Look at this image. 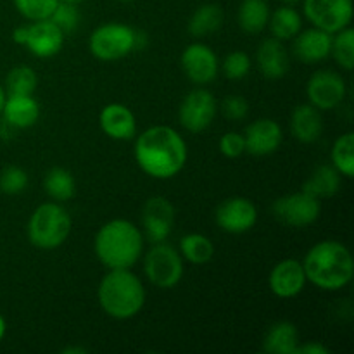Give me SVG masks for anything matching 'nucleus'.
<instances>
[{
    "label": "nucleus",
    "instance_id": "nucleus-1",
    "mask_svg": "<svg viewBox=\"0 0 354 354\" xmlns=\"http://www.w3.org/2000/svg\"><path fill=\"white\" fill-rule=\"evenodd\" d=\"M133 154L145 175L156 180H169L182 171L189 151L183 137L175 128L156 124L138 135Z\"/></svg>",
    "mask_w": 354,
    "mask_h": 354
},
{
    "label": "nucleus",
    "instance_id": "nucleus-2",
    "mask_svg": "<svg viewBox=\"0 0 354 354\" xmlns=\"http://www.w3.org/2000/svg\"><path fill=\"white\" fill-rule=\"evenodd\" d=\"M308 282L322 290L344 289L354 277L351 251L339 241H322L306 252L303 261Z\"/></svg>",
    "mask_w": 354,
    "mask_h": 354
},
{
    "label": "nucleus",
    "instance_id": "nucleus-3",
    "mask_svg": "<svg viewBox=\"0 0 354 354\" xmlns=\"http://www.w3.org/2000/svg\"><path fill=\"white\" fill-rule=\"evenodd\" d=\"M95 256L106 268H131L144 252V234L128 220H111L99 228Z\"/></svg>",
    "mask_w": 354,
    "mask_h": 354
},
{
    "label": "nucleus",
    "instance_id": "nucleus-4",
    "mask_svg": "<svg viewBox=\"0 0 354 354\" xmlns=\"http://www.w3.org/2000/svg\"><path fill=\"white\" fill-rule=\"evenodd\" d=\"M97 299L107 317L130 320L144 308L145 287L130 268L109 270L100 280Z\"/></svg>",
    "mask_w": 354,
    "mask_h": 354
},
{
    "label": "nucleus",
    "instance_id": "nucleus-5",
    "mask_svg": "<svg viewBox=\"0 0 354 354\" xmlns=\"http://www.w3.org/2000/svg\"><path fill=\"white\" fill-rule=\"evenodd\" d=\"M71 234V216L59 203H44L28 221V239L44 251L61 248Z\"/></svg>",
    "mask_w": 354,
    "mask_h": 354
},
{
    "label": "nucleus",
    "instance_id": "nucleus-6",
    "mask_svg": "<svg viewBox=\"0 0 354 354\" xmlns=\"http://www.w3.org/2000/svg\"><path fill=\"white\" fill-rule=\"evenodd\" d=\"M144 35L123 23H106L90 35L88 48L99 61H118L142 47Z\"/></svg>",
    "mask_w": 354,
    "mask_h": 354
},
{
    "label": "nucleus",
    "instance_id": "nucleus-7",
    "mask_svg": "<svg viewBox=\"0 0 354 354\" xmlns=\"http://www.w3.org/2000/svg\"><path fill=\"white\" fill-rule=\"evenodd\" d=\"M144 272L149 282L158 289H173L183 277V261L180 252L165 242L152 244L144 261Z\"/></svg>",
    "mask_w": 354,
    "mask_h": 354
},
{
    "label": "nucleus",
    "instance_id": "nucleus-8",
    "mask_svg": "<svg viewBox=\"0 0 354 354\" xmlns=\"http://www.w3.org/2000/svg\"><path fill=\"white\" fill-rule=\"evenodd\" d=\"M12 40L17 45H24L35 57L48 59L61 52L64 33L50 19H40L17 26L12 33Z\"/></svg>",
    "mask_w": 354,
    "mask_h": 354
},
{
    "label": "nucleus",
    "instance_id": "nucleus-9",
    "mask_svg": "<svg viewBox=\"0 0 354 354\" xmlns=\"http://www.w3.org/2000/svg\"><path fill=\"white\" fill-rule=\"evenodd\" d=\"M303 10L315 28L334 35L351 24L353 0H303Z\"/></svg>",
    "mask_w": 354,
    "mask_h": 354
},
{
    "label": "nucleus",
    "instance_id": "nucleus-10",
    "mask_svg": "<svg viewBox=\"0 0 354 354\" xmlns=\"http://www.w3.org/2000/svg\"><path fill=\"white\" fill-rule=\"evenodd\" d=\"M272 211L280 223L303 228L308 227V225H313L318 220L322 207L320 199L301 190V192L277 199L273 203Z\"/></svg>",
    "mask_w": 354,
    "mask_h": 354
},
{
    "label": "nucleus",
    "instance_id": "nucleus-11",
    "mask_svg": "<svg viewBox=\"0 0 354 354\" xmlns=\"http://www.w3.org/2000/svg\"><path fill=\"white\" fill-rule=\"evenodd\" d=\"M218 104L211 92L203 88L187 93L178 109L180 124L190 133H201L213 123Z\"/></svg>",
    "mask_w": 354,
    "mask_h": 354
},
{
    "label": "nucleus",
    "instance_id": "nucleus-12",
    "mask_svg": "<svg viewBox=\"0 0 354 354\" xmlns=\"http://www.w3.org/2000/svg\"><path fill=\"white\" fill-rule=\"evenodd\" d=\"M348 93L344 78L330 69L317 71L306 85V95L311 106L320 111H330L341 106Z\"/></svg>",
    "mask_w": 354,
    "mask_h": 354
},
{
    "label": "nucleus",
    "instance_id": "nucleus-13",
    "mask_svg": "<svg viewBox=\"0 0 354 354\" xmlns=\"http://www.w3.org/2000/svg\"><path fill=\"white\" fill-rule=\"evenodd\" d=\"M216 225L227 234H245L258 221V207L245 197H230L216 207Z\"/></svg>",
    "mask_w": 354,
    "mask_h": 354
},
{
    "label": "nucleus",
    "instance_id": "nucleus-14",
    "mask_svg": "<svg viewBox=\"0 0 354 354\" xmlns=\"http://www.w3.org/2000/svg\"><path fill=\"white\" fill-rule=\"evenodd\" d=\"M180 62H182V69L187 78L197 85L211 83L220 71L216 52L206 44H190L183 50Z\"/></svg>",
    "mask_w": 354,
    "mask_h": 354
},
{
    "label": "nucleus",
    "instance_id": "nucleus-15",
    "mask_svg": "<svg viewBox=\"0 0 354 354\" xmlns=\"http://www.w3.org/2000/svg\"><path fill=\"white\" fill-rule=\"evenodd\" d=\"M175 206L166 197H152L142 209L144 237L151 244L165 242L169 237L175 225Z\"/></svg>",
    "mask_w": 354,
    "mask_h": 354
},
{
    "label": "nucleus",
    "instance_id": "nucleus-16",
    "mask_svg": "<svg viewBox=\"0 0 354 354\" xmlns=\"http://www.w3.org/2000/svg\"><path fill=\"white\" fill-rule=\"evenodd\" d=\"M306 273H304L303 263L294 258H287L280 261L272 270L268 279V286L277 297L282 299H292L299 296L306 287Z\"/></svg>",
    "mask_w": 354,
    "mask_h": 354
},
{
    "label": "nucleus",
    "instance_id": "nucleus-17",
    "mask_svg": "<svg viewBox=\"0 0 354 354\" xmlns=\"http://www.w3.org/2000/svg\"><path fill=\"white\" fill-rule=\"evenodd\" d=\"M245 152L252 156H270L282 145L283 131L275 120L261 118L245 128Z\"/></svg>",
    "mask_w": 354,
    "mask_h": 354
},
{
    "label": "nucleus",
    "instance_id": "nucleus-18",
    "mask_svg": "<svg viewBox=\"0 0 354 354\" xmlns=\"http://www.w3.org/2000/svg\"><path fill=\"white\" fill-rule=\"evenodd\" d=\"M100 130L113 140H131L137 133L133 111L124 104H107L99 116Z\"/></svg>",
    "mask_w": 354,
    "mask_h": 354
},
{
    "label": "nucleus",
    "instance_id": "nucleus-19",
    "mask_svg": "<svg viewBox=\"0 0 354 354\" xmlns=\"http://www.w3.org/2000/svg\"><path fill=\"white\" fill-rule=\"evenodd\" d=\"M332 35L320 28H310L306 31H299L294 37L292 52L304 64L322 62L330 55Z\"/></svg>",
    "mask_w": 354,
    "mask_h": 354
},
{
    "label": "nucleus",
    "instance_id": "nucleus-20",
    "mask_svg": "<svg viewBox=\"0 0 354 354\" xmlns=\"http://www.w3.org/2000/svg\"><path fill=\"white\" fill-rule=\"evenodd\" d=\"M256 61L261 75L268 80H280L289 73L290 59L282 40L270 37L259 44Z\"/></svg>",
    "mask_w": 354,
    "mask_h": 354
},
{
    "label": "nucleus",
    "instance_id": "nucleus-21",
    "mask_svg": "<svg viewBox=\"0 0 354 354\" xmlns=\"http://www.w3.org/2000/svg\"><path fill=\"white\" fill-rule=\"evenodd\" d=\"M0 116L10 128L24 130L33 127L40 118V104L33 95H7Z\"/></svg>",
    "mask_w": 354,
    "mask_h": 354
},
{
    "label": "nucleus",
    "instance_id": "nucleus-22",
    "mask_svg": "<svg viewBox=\"0 0 354 354\" xmlns=\"http://www.w3.org/2000/svg\"><path fill=\"white\" fill-rule=\"evenodd\" d=\"M324 131V120L320 109L311 104H301L292 111L290 116V133L294 138L303 144H313L322 137Z\"/></svg>",
    "mask_w": 354,
    "mask_h": 354
},
{
    "label": "nucleus",
    "instance_id": "nucleus-23",
    "mask_svg": "<svg viewBox=\"0 0 354 354\" xmlns=\"http://www.w3.org/2000/svg\"><path fill=\"white\" fill-rule=\"evenodd\" d=\"M299 332L290 322H277L268 328L263 349L270 354H296L299 348Z\"/></svg>",
    "mask_w": 354,
    "mask_h": 354
},
{
    "label": "nucleus",
    "instance_id": "nucleus-24",
    "mask_svg": "<svg viewBox=\"0 0 354 354\" xmlns=\"http://www.w3.org/2000/svg\"><path fill=\"white\" fill-rule=\"evenodd\" d=\"M270 6L266 0H242L239 6L237 21L245 33H261L270 21Z\"/></svg>",
    "mask_w": 354,
    "mask_h": 354
},
{
    "label": "nucleus",
    "instance_id": "nucleus-25",
    "mask_svg": "<svg viewBox=\"0 0 354 354\" xmlns=\"http://www.w3.org/2000/svg\"><path fill=\"white\" fill-rule=\"evenodd\" d=\"M268 28L273 37L279 40H292L303 30V17L296 7L282 6L270 14Z\"/></svg>",
    "mask_w": 354,
    "mask_h": 354
},
{
    "label": "nucleus",
    "instance_id": "nucleus-26",
    "mask_svg": "<svg viewBox=\"0 0 354 354\" xmlns=\"http://www.w3.org/2000/svg\"><path fill=\"white\" fill-rule=\"evenodd\" d=\"M341 173L334 168V166H318L313 171V175L308 178L304 183V192L311 194L317 199H325V197H332L339 192L341 189Z\"/></svg>",
    "mask_w": 354,
    "mask_h": 354
},
{
    "label": "nucleus",
    "instance_id": "nucleus-27",
    "mask_svg": "<svg viewBox=\"0 0 354 354\" xmlns=\"http://www.w3.org/2000/svg\"><path fill=\"white\" fill-rule=\"evenodd\" d=\"M223 24V10L218 3H203L197 7L189 21V33L201 38L218 31Z\"/></svg>",
    "mask_w": 354,
    "mask_h": 354
},
{
    "label": "nucleus",
    "instance_id": "nucleus-28",
    "mask_svg": "<svg viewBox=\"0 0 354 354\" xmlns=\"http://www.w3.org/2000/svg\"><path fill=\"white\" fill-rule=\"evenodd\" d=\"M44 189L55 203H66L76 192V180L69 169L52 168L44 178Z\"/></svg>",
    "mask_w": 354,
    "mask_h": 354
},
{
    "label": "nucleus",
    "instance_id": "nucleus-29",
    "mask_svg": "<svg viewBox=\"0 0 354 354\" xmlns=\"http://www.w3.org/2000/svg\"><path fill=\"white\" fill-rule=\"evenodd\" d=\"M180 252L192 265H206L213 259L214 245L203 234H189L180 241Z\"/></svg>",
    "mask_w": 354,
    "mask_h": 354
},
{
    "label": "nucleus",
    "instance_id": "nucleus-30",
    "mask_svg": "<svg viewBox=\"0 0 354 354\" xmlns=\"http://www.w3.org/2000/svg\"><path fill=\"white\" fill-rule=\"evenodd\" d=\"M332 166L346 178L354 176V133L341 135L332 147Z\"/></svg>",
    "mask_w": 354,
    "mask_h": 354
},
{
    "label": "nucleus",
    "instance_id": "nucleus-31",
    "mask_svg": "<svg viewBox=\"0 0 354 354\" xmlns=\"http://www.w3.org/2000/svg\"><path fill=\"white\" fill-rule=\"evenodd\" d=\"M38 85V76L28 66H17L9 71L6 76V88L7 95H33Z\"/></svg>",
    "mask_w": 354,
    "mask_h": 354
},
{
    "label": "nucleus",
    "instance_id": "nucleus-32",
    "mask_svg": "<svg viewBox=\"0 0 354 354\" xmlns=\"http://www.w3.org/2000/svg\"><path fill=\"white\" fill-rule=\"evenodd\" d=\"M330 55H334L335 62L346 71L354 68V30L351 26L332 35Z\"/></svg>",
    "mask_w": 354,
    "mask_h": 354
},
{
    "label": "nucleus",
    "instance_id": "nucleus-33",
    "mask_svg": "<svg viewBox=\"0 0 354 354\" xmlns=\"http://www.w3.org/2000/svg\"><path fill=\"white\" fill-rule=\"evenodd\" d=\"M17 12L28 21L48 19L59 0H12Z\"/></svg>",
    "mask_w": 354,
    "mask_h": 354
},
{
    "label": "nucleus",
    "instance_id": "nucleus-34",
    "mask_svg": "<svg viewBox=\"0 0 354 354\" xmlns=\"http://www.w3.org/2000/svg\"><path fill=\"white\" fill-rule=\"evenodd\" d=\"M28 173L19 166H6L0 171V192L6 196H17L28 189Z\"/></svg>",
    "mask_w": 354,
    "mask_h": 354
},
{
    "label": "nucleus",
    "instance_id": "nucleus-35",
    "mask_svg": "<svg viewBox=\"0 0 354 354\" xmlns=\"http://www.w3.org/2000/svg\"><path fill=\"white\" fill-rule=\"evenodd\" d=\"M48 19L66 35L71 33V31H75L78 28L80 21H82V14H80L78 6H75V3L59 2Z\"/></svg>",
    "mask_w": 354,
    "mask_h": 354
},
{
    "label": "nucleus",
    "instance_id": "nucleus-36",
    "mask_svg": "<svg viewBox=\"0 0 354 354\" xmlns=\"http://www.w3.org/2000/svg\"><path fill=\"white\" fill-rule=\"evenodd\" d=\"M221 69H223V75L228 80L239 82V80H244L251 71V59L242 50L230 52L221 62Z\"/></svg>",
    "mask_w": 354,
    "mask_h": 354
},
{
    "label": "nucleus",
    "instance_id": "nucleus-37",
    "mask_svg": "<svg viewBox=\"0 0 354 354\" xmlns=\"http://www.w3.org/2000/svg\"><path fill=\"white\" fill-rule=\"evenodd\" d=\"M220 152L225 158H241L245 152V140L244 135L239 131H228L220 138Z\"/></svg>",
    "mask_w": 354,
    "mask_h": 354
},
{
    "label": "nucleus",
    "instance_id": "nucleus-38",
    "mask_svg": "<svg viewBox=\"0 0 354 354\" xmlns=\"http://www.w3.org/2000/svg\"><path fill=\"white\" fill-rule=\"evenodd\" d=\"M221 111H223L227 120L241 121L249 114V104L244 97L230 95L223 100V104H221Z\"/></svg>",
    "mask_w": 354,
    "mask_h": 354
},
{
    "label": "nucleus",
    "instance_id": "nucleus-39",
    "mask_svg": "<svg viewBox=\"0 0 354 354\" xmlns=\"http://www.w3.org/2000/svg\"><path fill=\"white\" fill-rule=\"evenodd\" d=\"M296 354H328V348L320 342H308V344H299Z\"/></svg>",
    "mask_w": 354,
    "mask_h": 354
},
{
    "label": "nucleus",
    "instance_id": "nucleus-40",
    "mask_svg": "<svg viewBox=\"0 0 354 354\" xmlns=\"http://www.w3.org/2000/svg\"><path fill=\"white\" fill-rule=\"evenodd\" d=\"M6 332H7V324H6V318L0 315V341L6 337Z\"/></svg>",
    "mask_w": 354,
    "mask_h": 354
},
{
    "label": "nucleus",
    "instance_id": "nucleus-41",
    "mask_svg": "<svg viewBox=\"0 0 354 354\" xmlns=\"http://www.w3.org/2000/svg\"><path fill=\"white\" fill-rule=\"evenodd\" d=\"M62 353H64V354H85L86 349H83V348H66V349H62Z\"/></svg>",
    "mask_w": 354,
    "mask_h": 354
},
{
    "label": "nucleus",
    "instance_id": "nucleus-42",
    "mask_svg": "<svg viewBox=\"0 0 354 354\" xmlns=\"http://www.w3.org/2000/svg\"><path fill=\"white\" fill-rule=\"evenodd\" d=\"M6 99H7L6 88H3V86L0 85V114H2V109H3V104H6Z\"/></svg>",
    "mask_w": 354,
    "mask_h": 354
},
{
    "label": "nucleus",
    "instance_id": "nucleus-43",
    "mask_svg": "<svg viewBox=\"0 0 354 354\" xmlns=\"http://www.w3.org/2000/svg\"><path fill=\"white\" fill-rule=\"evenodd\" d=\"M280 2L283 3V6H290V7H296L297 3L303 2V0H280Z\"/></svg>",
    "mask_w": 354,
    "mask_h": 354
},
{
    "label": "nucleus",
    "instance_id": "nucleus-44",
    "mask_svg": "<svg viewBox=\"0 0 354 354\" xmlns=\"http://www.w3.org/2000/svg\"><path fill=\"white\" fill-rule=\"evenodd\" d=\"M59 2H66V3H75V6H80L83 0H59Z\"/></svg>",
    "mask_w": 354,
    "mask_h": 354
},
{
    "label": "nucleus",
    "instance_id": "nucleus-45",
    "mask_svg": "<svg viewBox=\"0 0 354 354\" xmlns=\"http://www.w3.org/2000/svg\"><path fill=\"white\" fill-rule=\"evenodd\" d=\"M118 2H123V3H128V2H133V0H118Z\"/></svg>",
    "mask_w": 354,
    "mask_h": 354
}]
</instances>
